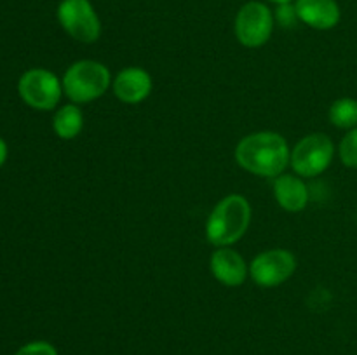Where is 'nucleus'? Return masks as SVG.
Instances as JSON below:
<instances>
[{
  "label": "nucleus",
  "mask_w": 357,
  "mask_h": 355,
  "mask_svg": "<svg viewBox=\"0 0 357 355\" xmlns=\"http://www.w3.org/2000/svg\"><path fill=\"white\" fill-rule=\"evenodd\" d=\"M236 160L248 173L278 178L288 167L291 150L281 134L260 131L241 139L236 148Z\"/></svg>",
  "instance_id": "nucleus-1"
},
{
  "label": "nucleus",
  "mask_w": 357,
  "mask_h": 355,
  "mask_svg": "<svg viewBox=\"0 0 357 355\" xmlns=\"http://www.w3.org/2000/svg\"><path fill=\"white\" fill-rule=\"evenodd\" d=\"M251 223V205L239 194L227 195L215 205L206 223V237L216 247H229L243 239Z\"/></svg>",
  "instance_id": "nucleus-2"
},
{
  "label": "nucleus",
  "mask_w": 357,
  "mask_h": 355,
  "mask_svg": "<svg viewBox=\"0 0 357 355\" xmlns=\"http://www.w3.org/2000/svg\"><path fill=\"white\" fill-rule=\"evenodd\" d=\"M110 70L100 61L80 59L63 75V93L73 103H91L103 96L110 87Z\"/></svg>",
  "instance_id": "nucleus-3"
},
{
  "label": "nucleus",
  "mask_w": 357,
  "mask_h": 355,
  "mask_svg": "<svg viewBox=\"0 0 357 355\" xmlns=\"http://www.w3.org/2000/svg\"><path fill=\"white\" fill-rule=\"evenodd\" d=\"M274 24L275 17L271 7L258 0H251L237 10L234 31L244 47L257 49L267 44L274 31Z\"/></svg>",
  "instance_id": "nucleus-4"
},
{
  "label": "nucleus",
  "mask_w": 357,
  "mask_h": 355,
  "mask_svg": "<svg viewBox=\"0 0 357 355\" xmlns=\"http://www.w3.org/2000/svg\"><path fill=\"white\" fill-rule=\"evenodd\" d=\"M335 155V145L324 132H314L300 139L291 150L293 171L302 178H316L330 167Z\"/></svg>",
  "instance_id": "nucleus-5"
},
{
  "label": "nucleus",
  "mask_w": 357,
  "mask_h": 355,
  "mask_svg": "<svg viewBox=\"0 0 357 355\" xmlns=\"http://www.w3.org/2000/svg\"><path fill=\"white\" fill-rule=\"evenodd\" d=\"M63 30L82 44H93L101 35V21L91 0H61L56 10Z\"/></svg>",
  "instance_id": "nucleus-6"
},
{
  "label": "nucleus",
  "mask_w": 357,
  "mask_h": 355,
  "mask_svg": "<svg viewBox=\"0 0 357 355\" xmlns=\"http://www.w3.org/2000/svg\"><path fill=\"white\" fill-rule=\"evenodd\" d=\"M17 93L28 106L35 110H52L61 100L63 84L52 72L44 68H31L21 75Z\"/></svg>",
  "instance_id": "nucleus-7"
},
{
  "label": "nucleus",
  "mask_w": 357,
  "mask_h": 355,
  "mask_svg": "<svg viewBox=\"0 0 357 355\" xmlns=\"http://www.w3.org/2000/svg\"><path fill=\"white\" fill-rule=\"evenodd\" d=\"M296 270L295 254L286 249H268L250 265V275L260 287H275L291 278Z\"/></svg>",
  "instance_id": "nucleus-8"
},
{
  "label": "nucleus",
  "mask_w": 357,
  "mask_h": 355,
  "mask_svg": "<svg viewBox=\"0 0 357 355\" xmlns=\"http://www.w3.org/2000/svg\"><path fill=\"white\" fill-rule=\"evenodd\" d=\"M114 94L122 103L136 104L145 101L152 93V75L138 66H129L117 73L114 79Z\"/></svg>",
  "instance_id": "nucleus-9"
},
{
  "label": "nucleus",
  "mask_w": 357,
  "mask_h": 355,
  "mask_svg": "<svg viewBox=\"0 0 357 355\" xmlns=\"http://www.w3.org/2000/svg\"><path fill=\"white\" fill-rule=\"evenodd\" d=\"M209 268L216 281L229 287H237V285L244 284L248 274H250L244 258L230 247H218L211 254Z\"/></svg>",
  "instance_id": "nucleus-10"
},
{
  "label": "nucleus",
  "mask_w": 357,
  "mask_h": 355,
  "mask_svg": "<svg viewBox=\"0 0 357 355\" xmlns=\"http://www.w3.org/2000/svg\"><path fill=\"white\" fill-rule=\"evenodd\" d=\"M298 19L314 30H331L340 23L342 10L337 0H295Z\"/></svg>",
  "instance_id": "nucleus-11"
},
{
  "label": "nucleus",
  "mask_w": 357,
  "mask_h": 355,
  "mask_svg": "<svg viewBox=\"0 0 357 355\" xmlns=\"http://www.w3.org/2000/svg\"><path fill=\"white\" fill-rule=\"evenodd\" d=\"M274 197L284 211L298 212L305 209L309 202V188L302 178L293 174H279L274 180Z\"/></svg>",
  "instance_id": "nucleus-12"
},
{
  "label": "nucleus",
  "mask_w": 357,
  "mask_h": 355,
  "mask_svg": "<svg viewBox=\"0 0 357 355\" xmlns=\"http://www.w3.org/2000/svg\"><path fill=\"white\" fill-rule=\"evenodd\" d=\"M84 127V115L77 104H65L52 118V129L61 139H73Z\"/></svg>",
  "instance_id": "nucleus-13"
},
{
  "label": "nucleus",
  "mask_w": 357,
  "mask_h": 355,
  "mask_svg": "<svg viewBox=\"0 0 357 355\" xmlns=\"http://www.w3.org/2000/svg\"><path fill=\"white\" fill-rule=\"evenodd\" d=\"M330 122L338 129H351L357 127V100L354 97H340L335 101L328 111Z\"/></svg>",
  "instance_id": "nucleus-14"
},
{
  "label": "nucleus",
  "mask_w": 357,
  "mask_h": 355,
  "mask_svg": "<svg viewBox=\"0 0 357 355\" xmlns=\"http://www.w3.org/2000/svg\"><path fill=\"white\" fill-rule=\"evenodd\" d=\"M338 153H340V160L345 167L357 169V127L351 129L342 138Z\"/></svg>",
  "instance_id": "nucleus-15"
},
{
  "label": "nucleus",
  "mask_w": 357,
  "mask_h": 355,
  "mask_svg": "<svg viewBox=\"0 0 357 355\" xmlns=\"http://www.w3.org/2000/svg\"><path fill=\"white\" fill-rule=\"evenodd\" d=\"M275 21L281 24L282 28H291L298 23V14H296L295 9V2H288V3H279L278 10L274 14Z\"/></svg>",
  "instance_id": "nucleus-16"
},
{
  "label": "nucleus",
  "mask_w": 357,
  "mask_h": 355,
  "mask_svg": "<svg viewBox=\"0 0 357 355\" xmlns=\"http://www.w3.org/2000/svg\"><path fill=\"white\" fill-rule=\"evenodd\" d=\"M14 355H58V350L47 341H31L23 345Z\"/></svg>",
  "instance_id": "nucleus-17"
},
{
  "label": "nucleus",
  "mask_w": 357,
  "mask_h": 355,
  "mask_svg": "<svg viewBox=\"0 0 357 355\" xmlns=\"http://www.w3.org/2000/svg\"><path fill=\"white\" fill-rule=\"evenodd\" d=\"M6 159H7V145H6V141L0 138V167L3 166Z\"/></svg>",
  "instance_id": "nucleus-18"
},
{
  "label": "nucleus",
  "mask_w": 357,
  "mask_h": 355,
  "mask_svg": "<svg viewBox=\"0 0 357 355\" xmlns=\"http://www.w3.org/2000/svg\"><path fill=\"white\" fill-rule=\"evenodd\" d=\"M268 2H272V3H288V2H295V0H268Z\"/></svg>",
  "instance_id": "nucleus-19"
}]
</instances>
